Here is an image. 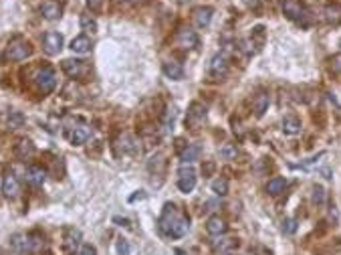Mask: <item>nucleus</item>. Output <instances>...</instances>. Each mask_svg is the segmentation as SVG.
<instances>
[{"instance_id": "nucleus-1", "label": "nucleus", "mask_w": 341, "mask_h": 255, "mask_svg": "<svg viewBox=\"0 0 341 255\" xmlns=\"http://www.w3.org/2000/svg\"><path fill=\"white\" fill-rule=\"evenodd\" d=\"M188 229H190V219L176 205L167 203L159 217V231L167 237H184Z\"/></svg>"}, {"instance_id": "nucleus-2", "label": "nucleus", "mask_w": 341, "mask_h": 255, "mask_svg": "<svg viewBox=\"0 0 341 255\" xmlns=\"http://www.w3.org/2000/svg\"><path fill=\"white\" fill-rule=\"evenodd\" d=\"M31 53H33V47H31L29 41H25V39H15V41L9 45L5 57L11 59V61H23V59L31 57Z\"/></svg>"}, {"instance_id": "nucleus-3", "label": "nucleus", "mask_w": 341, "mask_h": 255, "mask_svg": "<svg viewBox=\"0 0 341 255\" xmlns=\"http://www.w3.org/2000/svg\"><path fill=\"white\" fill-rule=\"evenodd\" d=\"M37 85H39V91L41 93H51L57 85V75L51 67H43L39 73H37Z\"/></svg>"}, {"instance_id": "nucleus-4", "label": "nucleus", "mask_w": 341, "mask_h": 255, "mask_svg": "<svg viewBox=\"0 0 341 255\" xmlns=\"http://www.w3.org/2000/svg\"><path fill=\"white\" fill-rule=\"evenodd\" d=\"M194 186H196V172H194L192 166L184 164L178 170V188L182 193H190V190H194Z\"/></svg>"}, {"instance_id": "nucleus-5", "label": "nucleus", "mask_w": 341, "mask_h": 255, "mask_svg": "<svg viewBox=\"0 0 341 255\" xmlns=\"http://www.w3.org/2000/svg\"><path fill=\"white\" fill-rule=\"evenodd\" d=\"M61 49H63V37H61L59 33H55V31H49V33L43 37V51H45L47 55L55 57V55L61 53Z\"/></svg>"}, {"instance_id": "nucleus-6", "label": "nucleus", "mask_w": 341, "mask_h": 255, "mask_svg": "<svg viewBox=\"0 0 341 255\" xmlns=\"http://www.w3.org/2000/svg\"><path fill=\"white\" fill-rule=\"evenodd\" d=\"M61 67H63V71H65L71 79L83 77V75L87 73V65H85V61H79V59H65Z\"/></svg>"}, {"instance_id": "nucleus-7", "label": "nucleus", "mask_w": 341, "mask_h": 255, "mask_svg": "<svg viewBox=\"0 0 341 255\" xmlns=\"http://www.w3.org/2000/svg\"><path fill=\"white\" fill-rule=\"evenodd\" d=\"M204 119H206V107H204L202 103H192V105H190V111H188V117H186V125L198 128Z\"/></svg>"}, {"instance_id": "nucleus-8", "label": "nucleus", "mask_w": 341, "mask_h": 255, "mask_svg": "<svg viewBox=\"0 0 341 255\" xmlns=\"http://www.w3.org/2000/svg\"><path fill=\"white\" fill-rule=\"evenodd\" d=\"M226 71H228L226 55H224V53L214 55V57H212V61H210V75H212V77H216V79H220V77H224V75H226Z\"/></svg>"}, {"instance_id": "nucleus-9", "label": "nucleus", "mask_w": 341, "mask_h": 255, "mask_svg": "<svg viewBox=\"0 0 341 255\" xmlns=\"http://www.w3.org/2000/svg\"><path fill=\"white\" fill-rule=\"evenodd\" d=\"M283 11H285V15L289 19L299 21V23H301L303 17H307V11L301 7V3H297V0H285V3H283Z\"/></svg>"}, {"instance_id": "nucleus-10", "label": "nucleus", "mask_w": 341, "mask_h": 255, "mask_svg": "<svg viewBox=\"0 0 341 255\" xmlns=\"http://www.w3.org/2000/svg\"><path fill=\"white\" fill-rule=\"evenodd\" d=\"M176 41H178V45H180L182 49H194V47L198 45V35H196V31H192V29H180Z\"/></svg>"}, {"instance_id": "nucleus-11", "label": "nucleus", "mask_w": 341, "mask_h": 255, "mask_svg": "<svg viewBox=\"0 0 341 255\" xmlns=\"http://www.w3.org/2000/svg\"><path fill=\"white\" fill-rule=\"evenodd\" d=\"M25 176H27V180H29L31 184H35V186H43V184H45V180H47V170H45L43 166H39V164H33V166H29V168H27Z\"/></svg>"}, {"instance_id": "nucleus-12", "label": "nucleus", "mask_w": 341, "mask_h": 255, "mask_svg": "<svg viewBox=\"0 0 341 255\" xmlns=\"http://www.w3.org/2000/svg\"><path fill=\"white\" fill-rule=\"evenodd\" d=\"M89 138H91V125H87V123H79V125H75L73 130H71V142L75 146L85 144Z\"/></svg>"}, {"instance_id": "nucleus-13", "label": "nucleus", "mask_w": 341, "mask_h": 255, "mask_svg": "<svg viewBox=\"0 0 341 255\" xmlns=\"http://www.w3.org/2000/svg\"><path fill=\"white\" fill-rule=\"evenodd\" d=\"M61 13H63V9H61V5L57 3V0H47V3L41 5V15H43L47 21H57V19H61Z\"/></svg>"}, {"instance_id": "nucleus-14", "label": "nucleus", "mask_w": 341, "mask_h": 255, "mask_svg": "<svg viewBox=\"0 0 341 255\" xmlns=\"http://www.w3.org/2000/svg\"><path fill=\"white\" fill-rule=\"evenodd\" d=\"M79 241H81V233H79L75 227H67V229H65V239H63L65 251H67V253H75Z\"/></svg>"}, {"instance_id": "nucleus-15", "label": "nucleus", "mask_w": 341, "mask_h": 255, "mask_svg": "<svg viewBox=\"0 0 341 255\" xmlns=\"http://www.w3.org/2000/svg\"><path fill=\"white\" fill-rule=\"evenodd\" d=\"M19 190H21L19 178H17L13 172H9V174L5 176V180H3V195L9 197V199H15V197L19 195Z\"/></svg>"}, {"instance_id": "nucleus-16", "label": "nucleus", "mask_w": 341, "mask_h": 255, "mask_svg": "<svg viewBox=\"0 0 341 255\" xmlns=\"http://www.w3.org/2000/svg\"><path fill=\"white\" fill-rule=\"evenodd\" d=\"M212 15H214V9H212V7H200V9H196V11H194V23H196V27H200V29L208 27L210 21H212Z\"/></svg>"}, {"instance_id": "nucleus-17", "label": "nucleus", "mask_w": 341, "mask_h": 255, "mask_svg": "<svg viewBox=\"0 0 341 255\" xmlns=\"http://www.w3.org/2000/svg\"><path fill=\"white\" fill-rule=\"evenodd\" d=\"M206 231H208L210 235H216V237L224 235V233H226V223H224V219L218 217V215L210 217V219L206 221Z\"/></svg>"}, {"instance_id": "nucleus-18", "label": "nucleus", "mask_w": 341, "mask_h": 255, "mask_svg": "<svg viewBox=\"0 0 341 255\" xmlns=\"http://www.w3.org/2000/svg\"><path fill=\"white\" fill-rule=\"evenodd\" d=\"M71 51L73 53H79V55H85L91 51V39L87 35H79L71 41Z\"/></svg>"}, {"instance_id": "nucleus-19", "label": "nucleus", "mask_w": 341, "mask_h": 255, "mask_svg": "<svg viewBox=\"0 0 341 255\" xmlns=\"http://www.w3.org/2000/svg\"><path fill=\"white\" fill-rule=\"evenodd\" d=\"M15 152H17V156H19V158L27 160V158H31V156L35 154V144H33L29 138H23V140H19V144H17Z\"/></svg>"}, {"instance_id": "nucleus-20", "label": "nucleus", "mask_w": 341, "mask_h": 255, "mask_svg": "<svg viewBox=\"0 0 341 255\" xmlns=\"http://www.w3.org/2000/svg\"><path fill=\"white\" fill-rule=\"evenodd\" d=\"M163 73H165L167 79H182L184 77V69L176 61H165L163 63Z\"/></svg>"}, {"instance_id": "nucleus-21", "label": "nucleus", "mask_w": 341, "mask_h": 255, "mask_svg": "<svg viewBox=\"0 0 341 255\" xmlns=\"http://www.w3.org/2000/svg\"><path fill=\"white\" fill-rule=\"evenodd\" d=\"M283 132L285 134H299L301 132V119L297 115H285V119H283Z\"/></svg>"}, {"instance_id": "nucleus-22", "label": "nucleus", "mask_w": 341, "mask_h": 255, "mask_svg": "<svg viewBox=\"0 0 341 255\" xmlns=\"http://www.w3.org/2000/svg\"><path fill=\"white\" fill-rule=\"evenodd\" d=\"M269 107V95L267 93H259L254 99H252V109L257 113V117H261Z\"/></svg>"}, {"instance_id": "nucleus-23", "label": "nucleus", "mask_w": 341, "mask_h": 255, "mask_svg": "<svg viewBox=\"0 0 341 255\" xmlns=\"http://www.w3.org/2000/svg\"><path fill=\"white\" fill-rule=\"evenodd\" d=\"M198 156H200V146H198V144H188L186 150L180 154V158H182L184 164H190V162L198 160Z\"/></svg>"}, {"instance_id": "nucleus-24", "label": "nucleus", "mask_w": 341, "mask_h": 255, "mask_svg": "<svg viewBox=\"0 0 341 255\" xmlns=\"http://www.w3.org/2000/svg\"><path fill=\"white\" fill-rule=\"evenodd\" d=\"M285 186H287V180H285V178H281V176H275V178H271V180H269V184H267V193H269V195H273V197H277V195H281V193L285 190Z\"/></svg>"}, {"instance_id": "nucleus-25", "label": "nucleus", "mask_w": 341, "mask_h": 255, "mask_svg": "<svg viewBox=\"0 0 341 255\" xmlns=\"http://www.w3.org/2000/svg\"><path fill=\"white\" fill-rule=\"evenodd\" d=\"M325 19H327L329 23H333V25L341 23V7H339V5H329V7L325 9Z\"/></svg>"}, {"instance_id": "nucleus-26", "label": "nucleus", "mask_w": 341, "mask_h": 255, "mask_svg": "<svg viewBox=\"0 0 341 255\" xmlns=\"http://www.w3.org/2000/svg\"><path fill=\"white\" fill-rule=\"evenodd\" d=\"M250 41H252V47H257V51L263 49V45H265V27H254L252 35H250Z\"/></svg>"}, {"instance_id": "nucleus-27", "label": "nucleus", "mask_w": 341, "mask_h": 255, "mask_svg": "<svg viewBox=\"0 0 341 255\" xmlns=\"http://www.w3.org/2000/svg\"><path fill=\"white\" fill-rule=\"evenodd\" d=\"M79 25H81V29L87 31V33H95V31H97V21H95L91 15H81Z\"/></svg>"}, {"instance_id": "nucleus-28", "label": "nucleus", "mask_w": 341, "mask_h": 255, "mask_svg": "<svg viewBox=\"0 0 341 255\" xmlns=\"http://www.w3.org/2000/svg\"><path fill=\"white\" fill-rule=\"evenodd\" d=\"M212 190H214L216 195H220V197L228 195V180H226V178H216V180L212 182Z\"/></svg>"}, {"instance_id": "nucleus-29", "label": "nucleus", "mask_w": 341, "mask_h": 255, "mask_svg": "<svg viewBox=\"0 0 341 255\" xmlns=\"http://www.w3.org/2000/svg\"><path fill=\"white\" fill-rule=\"evenodd\" d=\"M9 125L13 128V130H17V128H21L23 123H25V117H23V113L21 111H11V115H9Z\"/></svg>"}, {"instance_id": "nucleus-30", "label": "nucleus", "mask_w": 341, "mask_h": 255, "mask_svg": "<svg viewBox=\"0 0 341 255\" xmlns=\"http://www.w3.org/2000/svg\"><path fill=\"white\" fill-rule=\"evenodd\" d=\"M236 154H238V150H236V146H232V144H224V146L220 148V156L226 158V160L236 158Z\"/></svg>"}, {"instance_id": "nucleus-31", "label": "nucleus", "mask_w": 341, "mask_h": 255, "mask_svg": "<svg viewBox=\"0 0 341 255\" xmlns=\"http://www.w3.org/2000/svg\"><path fill=\"white\" fill-rule=\"evenodd\" d=\"M323 199H325V190H323L321 186H313V195H311L313 205H321V203H323Z\"/></svg>"}, {"instance_id": "nucleus-32", "label": "nucleus", "mask_w": 341, "mask_h": 255, "mask_svg": "<svg viewBox=\"0 0 341 255\" xmlns=\"http://www.w3.org/2000/svg\"><path fill=\"white\" fill-rule=\"evenodd\" d=\"M295 231H297V221H295V219H285V221H283V233L293 235Z\"/></svg>"}, {"instance_id": "nucleus-33", "label": "nucleus", "mask_w": 341, "mask_h": 255, "mask_svg": "<svg viewBox=\"0 0 341 255\" xmlns=\"http://www.w3.org/2000/svg\"><path fill=\"white\" fill-rule=\"evenodd\" d=\"M101 7H103V0H87V9L91 13H99Z\"/></svg>"}, {"instance_id": "nucleus-34", "label": "nucleus", "mask_w": 341, "mask_h": 255, "mask_svg": "<svg viewBox=\"0 0 341 255\" xmlns=\"http://www.w3.org/2000/svg\"><path fill=\"white\" fill-rule=\"evenodd\" d=\"M117 253H119V255H129V245H127L123 239L117 241Z\"/></svg>"}, {"instance_id": "nucleus-35", "label": "nucleus", "mask_w": 341, "mask_h": 255, "mask_svg": "<svg viewBox=\"0 0 341 255\" xmlns=\"http://www.w3.org/2000/svg\"><path fill=\"white\" fill-rule=\"evenodd\" d=\"M77 255H97V251H95L93 245H81V249H79Z\"/></svg>"}, {"instance_id": "nucleus-36", "label": "nucleus", "mask_w": 341, "mask_h": 255, "mask_svg": "<svg viewBox=\"0 0 341 255\" xmlns=\"http://www.w3.org/2000/svg\"><path fill=\"white\" fill-rule=\"evenodd\" d=\"M331 69H333L335 73H341V55H335V57L331 59Z\"/></svg>"}, {"instance_id": "nucleus-37", "label": "nucleus", "mask_w": 341, "mask_h": 255, "mask_svg": "<svg viewBox=\"0 0 341 255\" xmlns=\"http://www.w3.org/2000/svg\"><path fill=\"white\" fill-rule=\"evenodd\" d=\"M212 170H214V162H206V166H202V172H204V176H208Z\"/></svg>"}, {"instance_id": "nucleus-38", "label": "nucleus", "mask_w": 341, "mask_h": 255, "mask_svg": "<svg viewBox=\"0 0 341 255\" xmlns=\"http://www.w3.org/2000/svg\"><path fill=\"white\" fill-rule=\"evenodd\" d=\"M137 199H145V195H143V193H139V195H135V197H131V201H137Z\"/></svg>"}, {"instance_id": "nucleus-39", "label": "nucleus", "mask_w": 341, "mask_h": 255, "mask_svg": "<svg viewBox=\"0 0 341 255\" xmlns=\"http://www.w3.org/2000/svg\"><path fill=\"white\" fill-rule=\"evenodd\" d=\"M129 3H143V0H129Z\"/></svg>"}]
</instances>
